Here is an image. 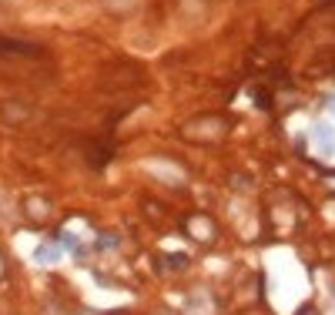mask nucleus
I'll use <instances>...</instances> for the list:
<instances>
[{"mask_svg":"<svg viewBox=\"0 0 335 315\" xmlns=\"http://www.w3.org/2000/svg\"><path fill=\"white\" fill-rule=\"evenodd\" d=\"M57 242L64 245V248H74V238H71V235H67V232H64V235H61V238H57Z\"/></svg>","mask_w":335,"mask_h":315,"instance_id":"3","label":"nucleus"},{"mask_svg":"<svg viewBox=\"0 0 335 315\" xmlns=\"http://www.w3.org/2000/svg\"><path fill=\"white\" fill-rule=\"evenodd\" d=\"M332 107H335V104H332Z\"/></svg>","mask_w":335,"mask_h":315,"instance_id":"4","label":"nucleus"},{"mask_svg":"<svg viewBox=\"0 0 335 315\" xmlns=\"http://www.w3.org/2000/svg\"><path fill=\"white\" fill-rule=\"evenodd\" d=\"M319 141H322V145H332V128H319Z\"/></svg>","mask_w":335,"mask_h":315,"instance_id":"2","label":"nucleus"},{"mask_svg":"<svg viewBox=\"0 0 335 315\" xmlns=\"http://www.w3.org/2000/svg\"><path fill=\"white\" fill-rule=\"evenodd\" d=\"M54 259H57V251H54V248H37V262H44V265H50Z\"/></svg>","mask_w":335,"mask_h":315,"instance_id":"1","label":"nucleus"}]
</instances>
